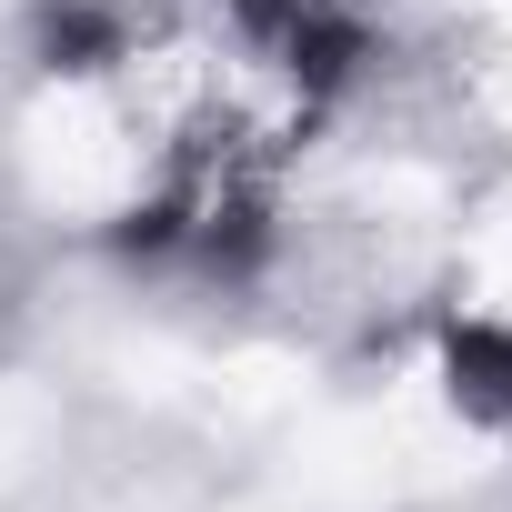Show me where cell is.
I'll return each mask as SVG.
<instances>
[{"instance_id":"cell-1","label":"cell","mask_w":512,"mask_h":512,"mask_svg":"<svg viewBox=\"0 0 512 512\" xmlns=\"http://www.w3.org/2000/svg\"><path fill=\"white\" fill-rule=\"evenodd\" d=\"M442 382L472 422L512 432V322H452L442 332Z\"/></svg>"},{"instance_id":"cell-2","label":"cell","mask_w":512,"mask_h":512,"mask_svg":"<svg viewBox=\"0 0 512 512\" xmlns=\"http://www.w3.org/2000/svg\"><path fill=\"white\" fill-rule=\"evenodd\" d=\"M41 41H51V71H101V61L121 51V31H111L101 11H51Z\"/></svg>"},{"instance_id":"cell-3","label":"cell","mask_w":512,"mask_h":512,"mask_svg":"<svg viewBox=\"0 0 512 512\" xmlns=\"http://www.w3.org/2000/svg\"><path fill=\"white\" fill-rule=\"evenodd\" d=\"M221 11H241V21H251V31H282V21H292V11H302V0H221Z\"/></svg>"}]
</instances>
